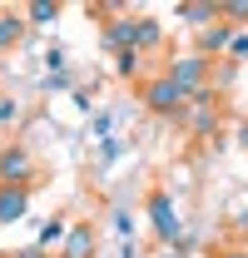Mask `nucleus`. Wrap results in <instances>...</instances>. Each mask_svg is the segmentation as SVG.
Here are the masks:
<instances>
[{"mask_svg":"<svg viewBox=\"0 0 248 258\" xmlns=\"http://www.w3.org/2000/svg\"><path fill=\"white\" fill-rule=\"evenodd\" d=\"M139 99L154 109V114H174V119H184V109H189V95L169 80V75H159V80H149L144 90H139Z\"/></svg>","mask_w":248,"mask_h":258,"instance_id":"1","label":"nucleus"},{"mask_svg":"<svg viewBox=\"0 0 248 258\" xmlns=\"http://www.w3.org/2000/svg\"><path fill=\"white\" fill-rule=\"evenodd\" d=\"M149 224H154V233H159V243H179L184 238V224H179V209H174V194H164V189H154L149 194Z\"/></svg>","mask_w":248,"mask_h":258,"instance_id":"2","label":"nucleus"},{"mask_svg":"<svg viewBox=\"0 0 248 258\" xmlns=\"http://www.w3.org/2000/svg\"><path fill=\"white\" fill-rule=\"evenodd\" d=\"M0 184H15V189H30L35 184L30 149H20V144H5V149H0Z\"/></svg>","mask_w":248,"mask_h":258,"instance_id":"3","label":"nucleus"},{"mask_svg":"<svg viewBox=\"0 0 248 258\" xmlns=\"http://www.w3.org/2000/svg\"><path fill=\"white\" fill-rule=\"evenodd\" d=\"M214 75V60H204V55H179V60L169 64V80L184 90V95H194V90H204V80Z\"/></svg>","mask_w":248,"mask_h":258,"instance_id":"4","label":"nucleus"},{"mask_svg":"<svg viewBox=\"0 0 248 258\" xmlns=\"http://www.w3.org/2000/svg\"><path fill=\"white\" fill-rule=\"evenodd\" d=\"M25 214H30V189L0 184V224H20Z\"/></svg>","mask_w":248,"mask_h":258,"instance_id":"5","label":"nucleus"},{"mask_svg":"<svg viewBox=\"0 0 248 258\" xmlns=\"http://www.w3.org/2000/svg\"><path fill=\"white\" fill-rule=\"evenodd\" d=\"M228 40H233V25H209V30H199V45H194V55H204V60H214V55H223L228 50Z\"/></svg>","mask_w":248,"mask_h":258,"instance_id":"6","label":"nucleus"},{"mask_svg":"<svg viewBox=\"0 0 248 258\" xmlns=\"http://www.w3.org/2000/svg\"><path fill=\"white\" fill-rule=\"evenodd\" d=\"M104 50H134V15H119V20H109L104 25Z\"/></svg>","mask_w":248,"mask_h":258,"instance_id":"7","label":"nucleus"},{"mask_svg":"<svg viewBox=\"0 0 248 258\" xmlns=\"http://www.w3.org/2000/svg\"><path fill=\"white\" fill-rule=\"evenodd\" d=\"M179 20L194 25V30H209V25H218L223 15H218V0H209V5H179Z\"/></svg>","mask_w":248,"mask_h":258,"instance_id":"8","label":"nucleus"},{"mask_svg":"<svg viewBox=\"0 0 248 258\" xmlns=\"http://www.w3.org/2000/svg\"><path fill=\"white\" fill-rule=\"evenodd\" d=\"M60 253L65 258H90L94 253V228H70V233H65V243H60Z\"/></svg>","mask_w":248,"mask_h":258,"instance_id":"9","label":"nucleus"},{"mask_svg":"<svg viewBox=\"0 0 248 258\" xmlns=\"http://www.w3.org/2000/svg\"><path fill=\"white\" fill-rule=\"evenodd\" d=\"M65 233H70V228H65V219H50V224L40 228V238H35V248H40V253H50V248H60V243H65Z\"/></svg>","mask_w":248,"mask_h":258,"instance_id":"10","label":"nucleus"},{"mask_svg":"<svg viewBox=\"0 0 248 258\" xmlns=\"http://www.w3.org/2000/svg\"><path fill=\"white\" fill-rule=\"evenodd\" d=\"M159 20H139V15H134V50H154L159 45Z\"/></svg>","mask_w":248,"mask_h":258,"instance_id":"11","label":"nucleus"},{"mask_svg":"<svg viewBox=\"0 0 248 258\" xmlns=\"http://www.w3.org/2000/svg\"><path fill=\"white\" fill-rule=\"evenodd\" d=\"M20 35H25V20H20V15H10V10H0V50H10Z\"/></svg>","mask_w":248,"mask_h":258,"instance_id":"12","label":"nucleus"},{"mask_svg":"<svg viewBox=\"0 0 248 258\" xmlns=\"http://www.w3.org/2000/svg\"><path fill=\"white\" fill-rule=\"evenodd\" d=\"M218 15H223V25L248 30V0H223V5H218Z\"/></svg>","mask_w":248,"mask_h":258,"instance_id":"13","label":"nucleus"},{"mask_svg":"<svg viewBox=\"0 0 248 258\" xmlns=\"http://www.w3.org/2000/svg\"><path fill=\"white\" fill-rule=\"evenodd\" d=\"M114 70L119 75H139V50H119L114 55Z\"/></svg>","mask_w":248,"mask_h":258,"instance_id":"14","label":"nucleus"},{"mask_svg":"<svg viewBox=\"0 0 248 258\" xmlns=\"http://www.w3.org/2000/svg\"><path fill=\"white\" fill-rule=\"evenodd\" d=\"M55 15H60V5H50V0H40V5H30V20H35V25H50Z\"/></svg>","mask_w":248,"mask_h":258,"instance_id":"15","label":"nucleus"},{"mask_svg":"<svg viewBox=\"0 0 248 258\" xmlns=\"http://www.w3.org/2000/svg\"><path fill=\"white\" fill-rule=\"evenodd\" d=\"M228 60H248V30H233V40H228Z\"/></svg>","mask_w":248,"mask_h":258,"instance_id":"16","label":"nucleus"},{"mask_svg":"<svg viewBox=\"0 0 248 258\" xmlns=\"http://www.w3.org/2000/svg\"><path fill=\"white\" fill-rule=\"evenodd\" d=\"M15 114H20V104H15L10 95H0V129H5V124H15Z\"/></svg>","mask_w":248,"mask_h":258,"instance_id":"17","label":"nucleus"},{"mask_svg":"<svg viewBox=\"0 0 248 258\" xmlns=\"http://www.w3.org/2000/svg\"><path fill=\"white\" fill-rule=\"evenodd\" d=\"M90 129H94V139H109V129H114V119H109V114H94V119H90Z\"/></svg>","mask_w":248,"mask_h":258,"instance_id":"18","label":"nucleus"},{"mask_svg":"<svg viewBox=\"0 0 248 258\" xmlns=\"http://www.w3.org/2000/svg\"><path fill=\"white\" fill-rule=\"evenodd\" d=\"M45 64H50V75H65V50H60V45L45 50Z\"/></svg>","mask_w":248,"mask_h":258,"instance_id":"19","label":"nucleus"},{"mask_svg":"<svg viewBox=\"0 0 248 258\" xmlns=\"http://www.w3.org/2000/svg\"><path fill=\"white\" fill-rule=\"evenodd\" d=\"M99 159H104V164L119 159V139H104V144H99Z\"/></svg>","mask_w":248,"mask_h":258,"instance_id":"20","label":"nucleus"},{"mask_svg":"<svg viewBox=\"0 0 248 258\" xmlns=\"http://www.w3.org/2000/svg\"><path fill=\"white\" fill-rule=\"evenodd\" d=\"M114 228H119L124 238H129V233H134V219H129V214H124V209H119V214H114Z\"/></svg>","mask_w":248,"mask_h":258,"instance_id":"21","label":"nucleus"},{"mask_svg":"<svg viewBox=\"0 0 248 258\" xmlns=\"http://www.w3.org/2000/svg\"><path fill=\"white\" fill-rule=\"evenodd\" d=\"M15 258H50V253H40V248H20Z\"/></svg>","mask_w":248,"mask_h":258,"instance_id":"22","label":"nucleus"},{"mask_svg":"<svg viewBox=\"0 0 248 258\" xmlns=\"http://www.w3.org/2000/svg\"><path fill=\"white\" fill-rule=\"evenodd\" d=\"M223 258H248V248H228V253H223Z\"/></svg>","mask_w":248,"mask_h":258,"instance_id":"23","label":"nucleus"},{"mask_svg":"<svg viewBox=\"0 0 248 258\" xmlns=\"http://www.w3.org/2000/svg\"><path fill=\"white\" fill-rule=\"evenodd\" d=\"M238 144H243V149H248V124H243V129H238Z\"/></svg>","mask_w":248,"mask_h":258,"instance_id":"24","label":"nucleus"},{"mask_svg":"<svg viewBox=\"0 0 248 258\" xmlns=\"http://www.w3.org/2000/svg\"><path fill=\"white\" fill-rule=\"evenodd\" d=\"M50 258H65V253H50Z\"/></svg>","mask_w":248,"mask_h":258,"instance_id":"25","label":"nucleus"}]
</instances>
